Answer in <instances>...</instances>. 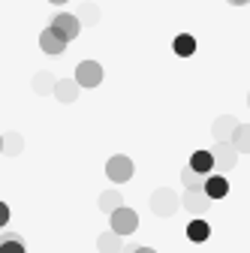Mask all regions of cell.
Here are the masks:
<instances>
[{"label":"cell","instance_id":"cell-1","mask_svg":"<svg viewBox=\"0 0 250 253\" xmlns=\"http://www.w3.org/2000/svg\"><path fill=\"white\" fill-rule=\"evenodd\" d=\"M109 217H112V232H118L121 238L124 235H133L139 229V214L133 208H127V205H118Z\"/></svg>","mask_w":250,"mask_h":253},{"label":"cell","instance_id":"cell-2","mask_svg":"<svg viewBox=\"0 0 250 253\" xmlns=\"http://www.w3.org/2000/svg\"><path fill=\"white\" fill-rule=\"evenodd\" d=\"M211 157H214V172H217V175L232 172L235 163H238V151H235L229 142H217V145L211 148Z\"/></svg>","mask_w":250,"mask_h":253},{"label":"cell","instance_id":"cell-3","mask_svg":"<svg viewBox=\"0 0 250 253\" xmlns=\"http://www.w3.org/2000/svg\"><path fill=\"white\" fill-rule=\"evenodd\" d=\"M181 199L172 193L169 187H160V190H154V196H151V211L157 214V217H172L178 211Z\"/></svg>","mask_w":250,"mask_h":253},{"label":"cell","instance_id":"cell-4","mask_svg":"<svg viewBox=\"0 0 250 253\" xmlns=\"http://www.w3.org/2000/svg\"><path fill=\"white\" fill-rule=\"evenodd\" d=\"M106 175H109V181H115V184L130 181V178H133V160H130V157H124V154L109 157V163H106Z\"/></svg>","mask_w":250,"mask_h":253},{"label":"cell","instance_id":"cell-5","mask_svg":"<svg viewBox=\"0 0 250 253\" xmlns=\"http://www.w3.org/2000/svg\"><path fill=\"white\" fill-rule=\"evenodd\" d=\"M54 34H60L67 42L70 40H76L79 37V30H82V21H79V15H70V12H57L54 18H51V24H48Z\"/></svg>","mask_w":250,"mask_h":253},{"label":"cell","instance_id":"cell-6","mask_svg":"<svg viewBox=\"0 0 250 253\" xmlns=\"http://www.w3.org/2000/svg\"><path fill=\"white\" fill-rule=\"evenodd\" d=\"M76 82H79V87H97L100 82H103V67L97 60H82L79 67H76Z\"/></svg>","mask_w":250,"mask_h":253},{"label":"cell","instance_id":"cell-7","mask_svg":"<svg viewBox=\"0 0 250 253\" xmlns=\"http://www.w3.org/2000/svg\"><path fill=\"white\" fill-rule=\"evenodd\" d=\"M202 190H205V196H208L211 202H214V199H223V196L229 193V181H226V175H205Z\"/></svg>","mask_w":250,"mask_h":253},{"label":"cell","instance_id":"cell-8","mask_svg":"<svg viewBox=\"0 0 250 253\" xmlns=\"http://www.w3.org/2000/svg\"><path fill=\"white\" fill-rule=\"evenodd\" d=\"M40 48H42L45 54H64V51H67V40L60 37V34H54L51 27H45L42 34H40Z\"/></svg>","mask_w":250,"mask_h":253},{"label":"cell","instance_id":"cell-9","mask_svg":"<svg viewBox=\"0 0 250 253\" xmlns=\"http://www.w3.org/2000/svg\"><path fill=\"white\" fill-rule=\"evenodd\" d=\"M51 93H54L60 103H73V100L79 97V82H76V79H54Z\"/></svg>","mask_w":250,"mask_h":253},{"label":"cell","instance_id":"cell-10","mask_svg":"<svg viewBox=\"0 0 250 253\" xmlns=\"http://www.w3.org/2000/svg\"><path fill=\"white\" fill-rule=\"evenodd\" d=\"M235 126H238V121H235L232 115H220V118L211 124V136H214L217 142H229V136H232Z\"/></svg>","mask_w":250,"mask_h":253},{"label":"cell","instance_id":"cell-11","mask_svg":"<svg viewBox=\"0 0 250 253\" xmlns=\"http://www.w3.org/2000/svg\"><path fill=\"white\" fill-rule=\"evenodd\" d=\"M211 205V199L205 196V190H187L184 193V208L193 211V214H205Z\"/></svg>","mask_w":250,"mask_h":253},{"label":"cell","instance_id":"cell-12","mask_svg":"<svg viewBox=\"0 0 250 253\" xmlns=\"http://www.w3.org/2000/svg\"><path fill=\"white\" fill-rule=\"evenodd\" d=\"M229 145L238 151V154H250V124H238L232 136H229Z\"/></svg>","mask_w":250,"mask_h":253},{"label":"cell","instance_id":"cell-13","mask_svg":"<svg viewBox=\"0 0 250 253\" xmlns=\"http://www.w3.org/2000/svg\"><path fill=\"white\" fill-rule=\"evenodd\" d=\"M190 169L199 172V175L214 172V157H211V151H193V157H190Z\"/></svg>","mask_w":250,"mask_h":253},{"label":"cell","instance_id":"cell-14","mask_svg":"<svg viewBox=\"0 0 250 253\" xmlns=\"http://www.w3.org/2000/svg\"><path fill=\"white\" fill-rule=\"evenodd\" d=\"M97 247H100V253H121V247H124V241H121V235L118 232H103L100 235V241H97Z\"/></svg>","mask_w":250,"mask_h":253},{"label":"cell","instance_id":"cell-15","mask_svg":"<svg viewBox=\"0 0 250 253\" xmlns=\"http://www.w3.org/2000/svg\"><path fill=\"white\" fill-rule=\"evenodd\" d=\"M211 235V226H208V220H190V226H187V238L190 241H208Z\"/></svg>","mask_w":250,"mask_h":253},{"label":"cell","instance_id":"cell-16","mask_svg":"<svg viewBox=\"0 0 250 253\" xmlns=\"http://www.w3.org/2000/svg\"><path fill=\"white\" fill-rule=\"evenodd\" d=\"M172 48H175L178 57H190V54L196 51V40H193L190 34H178L175 42H172Z\"/></svg>","mask_w":250,"mask_h":253},{"label":"cell","instance_id":"cell-17","mask_svg":"<svg viewBox=\"0 0 250 253\" xmlns=\"http://www.w3.org/2000/svg\"><path fill=\"white\" fill-rule=\"evenodd\" d=\"M118 205H124V196L118 193V190H106V193L100 196V208H103L106 214H112Z\"/></svg>","mask_w":250,"mask_h":253},{"label":"cell","instance_id":"cell-18","mask_svg":"<svg viewBox=\"0 0 250 253\" xmlns=\"http://www.w3.org/2000/svg\"><path fill=\"white\" fill-rule=\"evenodd\" d=\"M181 181H184V187H187V190H202L205 175H199V172H193L190 166H187V169L181 172Z\"/></svg>","mask_w":250,"mask_h":253},{"label":"cell","instance_id":"cell-19","mask_svg":"<svg viewBox=\"0 0 250 253\" xmlns=\"http://www.w3.org/2000/svg\"><path fill=\"white\" fill-rule=\"evenodd\" d=\"M0 253H24V241L18 235H3L0 238Z\"/></svg>","mask_w":250,"mask_h":253},{"label":"cell","instance_id":"cell-20","mask_svg":"<svg viewBox=\"0 0 250 253\" xmlns=\"http://www.w3.org/2000/svg\"><path fill=\"white\" fill-rule=\"evenodd\" d=\"M21 148H24V139H21L18 133H9V136H3V154L15 157V154H21Z\"/></svg>","mask_w":250,"mask_h":253},{"label":"cell","instance_id":"cell-21","mask_svg":"<svg viewBox=\"0 0 250 253\" xmlns=\"http://www.w3.org/2000/svg\"><path fill=\"white\" fill-rule=\"evenodd\" d=\"M54 87V76L51 73H40V76H34V90L37 93H48Z\"/></svg>","mask_w":250,"mask_h":253},{"label":"cell","instance_id":"cell-22","mask_svg":"<svg viewBox=\"0 0 250 253\" xmlns=\"http://www.w3.org/2000/svg\"><path fill=\"white\" fill-rule=\"evenodd\" d=\"M79 15L87 21V24H97V18H100V9L97 6H93V3H84L82 9H79Z\"/></svg>","mask_w":250,"mask_h":253},{"label":"cell","instance_id":"cell-23","mask_svg":"<svg viewBox=\"0 0 250 253\" xmlns=\"http://www.w3.org/2000/svg\"><path fill=\"white\" fill-rule=\"evenodd\" d=\"M6 220H9V205L0 202V226H6Z\"/></svg>","mask_w":250,"mask_h":253},{"label":"cell","instance_id":"cell-24","mask_svg":"<svg viewBox=\"0 0 250 253\" xmlns=\"http://www.w3.org/2000/svg\"><path fill=\"white\" fill-rule=\"evenodd\" d=\"M133 253H157V250H151V247H136Z\"/></svg>","mask_w":250,"mask_h":253},{"label":"cell","instance_id":"cell-25","mask_svg":"<svg viewBox=\"0 0 250 253\" xmlns=\"http://www.w3.org/2000/svg\"><path fill=\"white\" fill-rule=\"evenodd\" d=\"M232 6H244V3H250V0H229Z\"/></svg>","mask_w":250,"mask_h":253},{"label":"cell","instance_id":"cell-26","mask_svg":"<svg viewBox=\"0 0 250 253\" xmlns=\"http://www.w3.org/2000/svg\"><path fill=\"white\" fill-rule=\"evenodd\" d=\"M48 3H54V6H64V3H67V0H48Z\"/></svg>","mask_w":250,"mask_h":253},{"label":"cell","instance_id":"cell-27","mask_svg":"<svg viewBox=\"0 0 250 253\" xmlns=\"http://www.w3.org/2000/svg\"><path fill=\"white\" fill-rule=\"evenodd\" d=\"M0 154H3V136H0Z\"/></svg>","mask_w":250,"mask_h":253},{"label":"cell","instance_id":"cell-28","mask_svg":"<svg viewBox=\"0 0 250 253\" xmlns=\"http://www.w3.org/2000/svg\"><path fill=\"white\" fill-rule=\"evenodd\" d=\"M247 106H250V93H247Z\"/></svg>","mask_w":250,"mask_h":253}]
</instances>
